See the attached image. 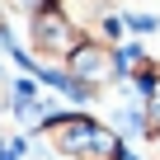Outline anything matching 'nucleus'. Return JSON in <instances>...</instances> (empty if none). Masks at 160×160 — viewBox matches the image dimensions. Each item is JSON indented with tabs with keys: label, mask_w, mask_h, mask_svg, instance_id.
<instances>
[{
	"label": "nucleus",
	"mask_w": 160,
	"mask_h": 160,
	"mask_svg": "<svg viewBox=\"0 0 160 160\" xmlns=\"http://www.w3.org/2000/svg\"><path fill=\"white\" fill-rule=\"evenodd\" d=\"M38 141L47 151H57L61 160H122L127 155V141L118 127H108L104 118L94 113H80V108H57L52 118H42L38 127Z\"/></svg>",
	"instance_id": "nucleus-1"
},
{
	"label": "nucleus",
	"mask_w": 160,
	"mask_h": 160,
	"mask_svg": "<svg viewBox=\"0 0 160 160\" xmlns=\"http://www.w3.org/2000/svg\"><path fill=\"white\" fill-rule=\"evenodd\" d=\"M85 42V33H80L71 19H66V10L57 5H42V10H33L28 19H24V52L38 61V66H66V57Z\"/></svg>",
	"instance_id": "nucleus-2"
},
{
	"label": "nucleus",
	"mask_w": 160,
	"mask_h": 160,
	"mask_svg": "<svg viewBox=\"0 0 160 160\" xmlns=\"http://www.w3.org/2000/svg\"><path fill=\"white\" fill-rule=\"evenodd\" d=\"M66 75H71L90 99H104L108 90H118L122 80H127L122 47H113V42H104V38H85V42L66 57Z\"/></svg>",
	"instance_id": "nucleus-3"
},
{
	"label": "nucleus",
	"mask_w": 160,
	"mask_h": 160,
	"mask_svg": "<svg viewBox=\"0 0 160 160\" xmlns=\"http://www.w3.org/2000/svg\"><path fill=\"white\" fill-rule=\"evenodd\" d=\"M141 137H146V141L160 137V80L141 94Z\"/></svg>",
	"instance_id": "nucleus-4"
},
{
	"label": "nucleus",
	"mask_w": 160,
	"mask_h": 160,
	"mask_svg": "<svg viewBox=\"0 0 160 160\" xmlns=\"http://www.w3.org/2000/svg\"><path fill=\"white\" fill-rule=\"evenodd\" d=\"M122 24H127V33H137V38L160 33V19H155L151 10H127V14H122Z\"/></svg>",
	"instance_id": "nucleus-5"
},
{
	"label": "nucleus",
	"mask_w": 160,
	"mask_h": 160,
	"mask_svg": "<svg viewBox=\"0 0 160 160\" xmlns=\"http://www.w3.org/2000/svg\"><path fill=\"white\" fill-rule=\"evenodd\" d=\"M0 5H5L10 14H24V19H28L33 10H42V5H52V0H0Z\"/></svg>",
	"instance_id": "nucleus-6"
},
{
	"label": "nucleus",
	"mask_w": 160,
	"mask_h": 160,
	"mask_svg": "<svg viewBox=\"0 0 160 160\" xmlns=\"http://www.w3.org/2000/svg\"><path fill=\"white\" fill-rule=\"evenodd\" d=\"M146 146H151V151H146V155H141V160H160V137H151V141H146Z\"/></svg>",
	"instance_id": "nucleus-7"
},
{
	"label": "nucleus",
	"mask_w": 160,
	"mask_h": 160,
	"mask_svg": "<svg viewBox=\"0 0 160 160\" xmlns=\"http://www.w3.org/2000/svg\"><path fill=\"white\" fill-rule=\"evenodd\" d=\"M155 71H160V57H155Z\"/></svg>",
	"instance_id": "nucleus-8"
}]
</instances>
